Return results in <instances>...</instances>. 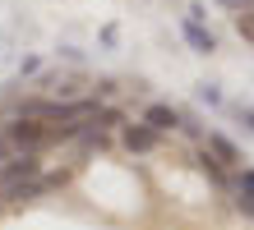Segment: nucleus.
<instances>
[{
    "mask_svg": "<svg viewBox=\"0 0 254 230\" xmlns=\"http://www.w3.org/2000/svg\"><path fill=\"white\" fill-rule=\"evenodd\" d=\"M199 97H203V101H208V106H222V92H217V88H213V83H203V88H199Z\"/></svg>",
    "mask_w": 254,
    "mask_h": 230,
    "instance_id": "4468645a",
    "label": "nucleus"
},
{
    "mask_svg": "<svg viewBox=\"0 0 254 230\" xmlns=\"http://www.w3.org/2000/svg\"><path fill=\"white\" fill-rule=\"evenodd\" d=\"M121 143H125L129 152H153V147L162 143V134H153L143 120H125V125H121Z\"/></svg>",
    "mask_w": 254,
    "mask_h": 230,
    "instance_id": "39448f33",
    "label": "nucleus"
},
{
    "mask_svg": "<svg viewBox=\"0 0 254 230\" xmlns=\"http://www.w3.org/2000/svg\"><path fill=\"white\" fill-rule=\"evenodd\" d=\"M19 74H23V79H37V74H42V60H23Z\"/></svg>",
    "mask_w": 254,
    "mask_h": 230,
    "instance_id": "2eb2a0df",
    "label": "nucleus"
},
{
    "mask_svg": "<svg viewBox=\"0 0 254 230\" xmlns=\"http://www.w3.org/2000/svg\"><path fill=\"white\" fill-rule=\"evenodd\" d=\"M88 125L102 129V134H111V129H121V125H125V111H121V106H97V115L88 120Z\"/></svg>",
    "mask_w": 254,
    "mask_h": 230,
    "instance_id": "6e6552de",
    "label": "nucleus"
},
{
    "mask_svg": "<svg viewBox=\"0 0 254 230\" xmlns=\"http://www.w3.org/2000/svg\"><path fill=\"white\" fill-rule=\"evenodd\" d=\"M181 33H185V42L194 46V51H203V55H213V51H217V37L208 33L203 23H194V19H185V23H181Z\"/></svg>",
    "mask_w": 254,
    "mask_h": 230,
    "instance_id": "0eeeda50",
    "label": "nucleus"
},
{
    "mask_svg": "<svg viewBox=\"0 0 254 230\" xmlns=\"http://www.w3.org/2000/svg\"><path fill=\"white\" fill-rule=\"evenodd\" d=\"M139 120H143V125H148V129H153V134H162V138H167V134H176V129H181V111H176V106H171V101H148Z\"/></svg>",
    "mask_w": 254,
    "mask_h": 230,
    "instance_id": "7ed1b4c3",
    "label": "nucleus"
},
{
    "mask_svg": "<svg viewBox=\"0 0 254 230\" xmlns=\"http://www.w3.org/2000/svg\"><path fill=\"white\" fill-rule=\"evenodd\" d=\"M181 134H185V138H194V143H203V129H199V120H194L190 111H181Z\"/></svg>",
    "mask_w": 254,
    "mask_h": 230,
    "instance_id": "9d476101",
    "label": "nucleus"
},
{
    "mask_svg": "<svg viewBox=\"0 0 254 230\" xmlns=\"http://www.w3.org/2000/svg\"><path fill=\"white\" fill-rule=\"evenodd\" d=\"M236 189H241V193H254V166H245V171L236 175Z\"/></svg>",
    "mask_w": 254,
    "mask_h": 230,
    "instance_id": "f8f14e48",
    "label": "nucleus"
},
{
    "mask_svg": "<svg viewBox=\"0 0 254 230\" xmlns=\"http://www.w3.org/2000/svg\"><path fill=\"white\" fill-rule=\"evenodd\" d=\"M42 175V157L37 152H14V157L0 166V193L9 189V184H23V180H37Z\"/></svg>",
    "mask_w": 254,
    "mask_h": 230,
    "instance_id": "f03ea898",
    "label": "nucleus"
},
{
    "mask_svg": "<svg viewBox=\"0 0 254 230\" xmlns=\"http://www.w3.org/2000/svg\"><path fill=\"white\" fill-rule=\"evenodd\" d=\"M203 147L213 152V157H217L222 166H227V171H231V166H241V161H245V157H241V147H236V143H231L227 134H217V129H208V134H203Z\"/></svg>",
    "mask_w": 254,
    "mask_h": 230,
    "instance_id": "423d86ee",
    "label": "nucleus"
},
{
    "mask_svg": "<svg viewBox=\"0 0 254 230\" xmlns=\"http://www.w3.org/2000/svg\"><path fill=\"white\" fill-rule=\"evenodd\" d=\"M194 166H199V175H208V184H213L217 193H236V184H231V175H227V166H222L208 147L194 152Z\"/></svg>",
    "mask_w": 254,
    "mask_h": 230,
    "instance_id": "20e7f679",
    "label": "nucleus"
},
{
    "mask_svg": "<svg viewBox=\"0 0 254 230\" xmlns=\"http://www.w3.org/2000/svg\"><path fill=\"white\" fill-rule=\"evenodd\" d=\"M236 33H241V37L254 46V0H250V5H245L241 14H236Z\"/></svg>",
    "mask_w": 254,
    "mask_h": 230,
    "instance_id": "1a4fd4ad",
    "label": "nucleus"
},
{
    "mask_svg": "<svg viewBox=\"0 0 254 230\" xmlns=\"http://www.w3.org/2000/svg\"><path fill=\"white\" fill-rule=\"evenodd\" d=\"M236 115H241V125H250V134H254V106H236Z\"/></svg>",
    "mask_w": 254,
    "mask_h": 230,
    "instance_id": "dca6fc26",
    "label": "nucleus"
},
{
    "mask_svg": "<svg viewBox=\"0 0 254 230\" xmlns=\"http://www.w3.org/2000/svg\"><path fill=\"white\" fill-rule=\"evenodd\" d=\"M236 212H245V217L254 221V193H241V189H236Z\"/></svg>",
    "mask_w": 254,
    "mask_h": 230,
    "instance_id": "9b49d317",
    "label": "nucleus"
},
{
    "mask_svg": "<svg viewBox=\"0 0 254 230\" xmlns=\"http://www.w3.org/2000/svg\"><path fill=\"white\" fill-rule=\"evenodd\" d=\"M0 129H5V138H9L14 152H42V147L51 143V129L42 125V120H19V115H9Z\"/></svg>",
    "mask_w": 254,
    "mask_h": 230,
    "instance_id": "f257e3e1",
    "label": "nucleus"
},
{
    "mask_svg": "<svg viewBox=\"0 0 254 230\" xmlns=\"http://www.w3.org/2000/svg\"><path fill=\"white\" fill-rule=\"evenodd\" d=\"M116 92H121V83H116V79H97V101H102V97H116Z\"/></svg>",
    "mask_w": 254,
    "mask_h": 230,
    "instance_id": "ddd939ff",
    "label": "nucleus"
},
{
    "mask_svg": "<svg viewBox=\"0 0 254 230\" xmlns=\"http://www.w3.org/2000/svg\"><path fill=\"white\" fill-rule=\"evenodd\" d=\"M9 157H14V147H9V138H5V129H0V166H5Z\"/></svg>",
    "mask_w": 254,
    "mask_h": 230,
    "instance_id": "f3484780",
    "label": "nucleus"
}]
</instances>
